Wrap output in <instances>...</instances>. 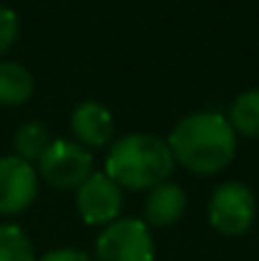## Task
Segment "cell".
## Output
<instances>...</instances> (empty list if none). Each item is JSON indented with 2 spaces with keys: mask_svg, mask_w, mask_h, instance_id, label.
<instances>
[{
  "mask_svg": "<svg viewBox=\"0 0 259 261\" xmlns=\"http://www.w3.org/2000/svg\"><path fill=\"white\" fill-rule=\"evenodd\" d=\"M166 142L173 160L196 175L221 173L237 155V132L219 112L183 117Z\"/></svg>",
  "mask_w": 259,
  "mask_h": 261,
  "instance_id": "obj_1",
  "label": "cell"
},
{
  "mask_svg": "<svg viewBox=\"0 0 259 261\" xmlns=\"http://www.w3.org/2000/svg\"><path fill=\"white\" fill-rule=\"evenodd\" d=\"M168 142L155 135H125L112 142L104 163V173L120 188L127 190H153L166 182L173 173Z\"/></svg>",
  "mask_w": 259,
  "mask_h": 261,
  "instance_id": "obj_2",
  "label": "cell"
},
{
  "mask_svg": "<svg viewBox=\"0 0 259 261\" xmlns=\"http://www.w3.org/2000/svg\"><path fill=\"white\" fill-rule=\"evenodd\" d=\"M155 241L145 221L117 218L102 228L94 244V261H153Z\"/></svg>",
  "mask_w": 259,
  "mask_h": 261,
  "instance_id": "obj_3",
  "label": "cell"
},
{
  "mask_svg": "<svg viewBox=\"0 0 259 261\" xmlns=\"http://www.w3.org/2000/svg\"><path fill=\"white\" fill-rule=\"evenodd\" d=\"M257 218V198L239 180L221 182L208 200V221L224 236H244Z\"/></svg>",
  "mask_w": 259,
  "mask_h": 261,
  "instance_id": "obj_4",
  "label": "cell"
},
{
  "mask_svg": "<svg viewBox=\"0 0 259 261\" xmlns=\"http://www.w3.org/2000/svg\"><path fill=\"white\" fill-rule=\"evenodd\" d=\"M38 173L59 190H74L94 173V158L79 142L54 140L38 160Z\"/></svg>",
  "mask_w": 259,
  "mask_h": 261,
  "instance_id": "obj_5",
  "label": "cell"
},
{
  "mask_svg": "<svg viewBox=\"0 0 259 261\" xmlns=\"http://www.w3.org/2000/svg\"><path fill=\"white\" fill-rule=\"evenodd\" d=\"M77 211L89 226H109L122 211V188L107 173H91L77 188Z\"/></svg>",
  "mask_w": 259,
  "mask_h": 261,
  "instance_id": "obj_6",
  "label": "cell"
},
{
  "mask_svg": "<svg viewBox=\"0 0 259 261\" xmlns=\"http://www.w3.org/2000/svg\"><path fill=\"white\" fill-rule=\"evenodd\" d=\"M38 195V173L15 155L0 158V216H18Z\"/></svg>",
  "mask_w": 259,
  "mask_h": 261,
  "instance_id": "obj_7",
  "label": "cell"
},
{
  "mask_svg": "<svg viewBox=\"0 0 259 261\" xmlns=\"http://www.w3.org/2000/svg\"><path fill=\"white\" fill-rule=\"evenodd\" d=\"M72 132L82 147H107L114 137V119L99 101H82L72 112Z\"/></svg>",
  "mask_w": 259,
  "mask_h": 261,
  "instance_id": "obj_8",
  "label": "cell"
},
{
  "mask_svg": "<svg viewBox=\"0 0 259 261\" xmlns=\"http://www.w3.org/2000/svg\"><path fill=\"white\" fill-rule=\"evenodd\" d=\"M185 205H188V198H185V190L180 185L168 182V180L155 185L145 200V226L168 228L183 218Z\"/></svg>",
  "mask_w": 259,
  "mask_h": 261,
  "instance_id": "obj_9",
  "label": "cell"
},
{
  "mask_svg": "<svg viewBox=\"0 0 259 261\" xmlns=\"http://www.w3.org/2000/svg\"><path fill=\"white\" fill-rule=\"evenodd\" d=\"M33 94V76L15 61H0V104L15 107L28 101Z\"/></svg>",
  "mask_w": 259,
  "mask_h": 261,
  "instance_id": "obj_10",
  "label": "cell"
},
{
  "mask_svg": "<svg viewBox=\"0 0 259 261\" xmlns=\"http://www.w3.org/2000/svg\"><path fill=\"white\" fill-rule=\"evenodd\" d=\"M51 132L43 122H26L15 129L13 135V147H15V158H20L23 163L33 165L43 158V152L51 145Z\"/></svg>",
  "mask_w": 259,
  "mask_h": 261,
  "instance_id": "obj_11",
  "label": "cell"
},
{
  "mask_svg": "<svg viewBox=\"0 0 259 261\" xmlns=\"http://www.w3.org/2000/svg\"><path fill=\"white\" fill-rule=\"evenodd\" d=\"M229 124L244 137H259V89H247L234 99Z\"/></svg>",
  "mask_w": 259,
  "mask_h": 261,
  "instance_id": "obj_12",
  "label": "cell"
},
{
  "mask_svg": "<svg viewBox=\"0 0 259 261\" xmlns=\"http://www.w3.org/2000/svg\"><path fill=\"white\" fill-rule=\"evenodd\" d=\"M0 261H38L36 249L23 228L0 223Z\"/></svg>",
  "mask_w": 259,
  "mask_h": 261,
  "instance_id": "obj_13",
  "label": "cell"
},
{
  "mask_svg": "<svg viewBox=\"0 0 259 261\" xmlns=\"http://www.w3.org/2000/svg\"><path fill=\"white\" fill-rule=\"evenodd\" d=\"M15 38H18V15L10 8L0 5V56L15 43Z\"/></svg>",
  "mask_w": 259,
  "mask_h": 261,
  "instance_id": "obj_14",
  "label": "cell"
},
{
  "mask_svg": "<svg viewBox=\"0 0 259 261\" xmlns=\"http://www.w3.org/2000/svg\"><path fill=\"white\" fill-rule=\"evenodd\" d=\"M38 261H94V259L86 256L84 251H77V249H54V251L43 254Z\"/></svg>",
  "mask_w": 259,
  "mask_h": 261,
  "instance_id": "obj_15",
  "label": "cell"
}]
</instances>
